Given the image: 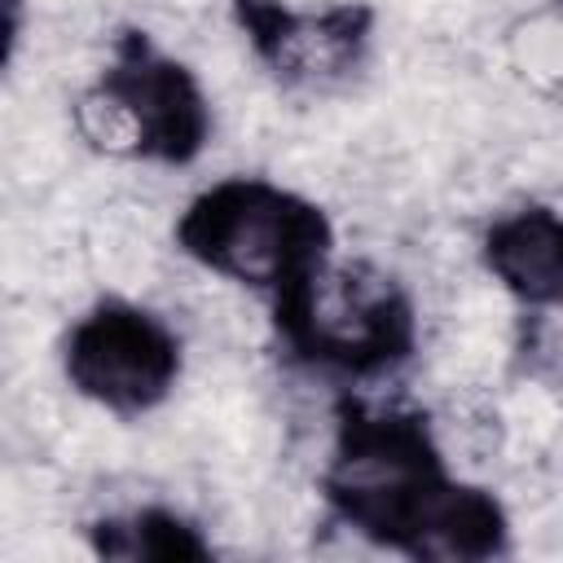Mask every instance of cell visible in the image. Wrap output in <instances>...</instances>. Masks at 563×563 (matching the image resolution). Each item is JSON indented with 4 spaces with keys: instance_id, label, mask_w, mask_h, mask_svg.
Here are the masks:
<instances>
[{
    "instance_id": "cell-1",
    "label": "cell",
    "mask_w": 563,
    "mask_h": 563,
    "mask_svg": "<svg viewBox=\"0 0 563 563\" xmlns=\"http://www.w3.org/2000/svg\"><path fill=\"white\" fill-rule=\"evenodd\" d=\"M317 493L352 537L435 563H488L510 554L506 501L457 475L422 409L343 396Z\"/></svg>"
},
{
    "instance_id": "cell-2",
    "label": "cell",
    "mask_w": 563,
    "mask_h": 563,
    "mask_svg": "<svg viewBox=\"0 0 563 563\" xmlns=\"http://www.w3.org/2000/svg\"><path fill=\"white\" fill-rule=\"evenodd\" d=\"M273 334L290 365L334 383L400 374L422 343L413 290L365 255H330L273 303Z\"/></svg>"
},
{
    "instance_id": "cell-3",
    "label": "cell",
    "mask_w": 563,
    "mask_h": 563,
    "mask_svg": "<svg viewBox=\"0 0 563 563\" xmlns=\"http://www.w3.org/2000/svg\"><path fill=\"white\" fill-rule=\"evenodd\" d=\"M176 251L211 277L273 303L339 251L330 211L268 176H220L202 185L172 224Z\"/></svg>"
},
{
    "instance_id": "cell-4",
    "label": "cell",
    "mask_w": 563,
    "mask_h": 563,
    "mask_svg": "<svg viewBox=\"0 0 563 563\" xmlns=\"http://www.w3.org/2000/svg\"><path fill=\"white\" fill-rule=\"evenodd\" d=\"M79 136L128 163L194 167L216 132L211 92L198 70L145 26H119L106 62L75 101Z\"/></svg>"
},
{
    "instance_id": "cell-5",
    "label": "cell",
    "mask_w": 563,
    "mask_h": 563,
    "mask_svg": "<svg viewBox=\"0 0 563 563\" xmlns=\"http://www.w3.org/2000/svg\"><path fill=\"white\" fill-rule=\"evenodd\" d=\"M57 365L66 387L110 418L163 409L185 374V339L141 299L97 295L62 334Z\"/></svg>"
},
{
    "instance_id": "cell-6",
    "label": "cell",
    "mask_w": 563,
    "mask_h": 563,
    "mask_svg": "<svg viewBox=\"0 0 563 563\" xmlns=\"http://www.w3.org/2000/svg\"><path fill=\"white\" fill-rule=\"evenodd\" d=\"M224 4L251 57L290 92H334L352 84L374 53L378 13L365 0H334L321 9H299L286 0Z\"/></svg>"
},
{
    "instance_id": "cell-7",
    "label": "cell",
    "mask_w": 563,
    "mask_h": 563,
    "mask_svg": "<svg viewBox=\"0 0 563 563\" xmlns=\"http://www.w3.org/2000/svg\"><path fill=\"white\" fill-rule=\"evenodd\" d=\"M484 273L523 308H563V211L523 202L479 233Z\"/></svg>"
},
{
    "instance_id": "cell-8",
    "label": "cell",
    "mask_w": 563,
    "mask_h": 563,
    "mask_svg": "<svg viewBox=\"0 0 563 563\" xmlns=\"http://www.w3.org/2000/svg\"><path fill=\"white\" fill-rule=\"evenodd\" d=\"M84 545L114 563H202L216 554L207 528L163 501H141L88 519Z\"/></svg>"
},
{
    "instance_id": "cell-9",
    "label": "cell",
    "mask_w": 563,
    "mask_h": 563,
    "mask_svg": "<svg viewBox=\"0 0 563 563\" xmlns=\"http://www.w3.org/2000/svg\"><path fill=\"white\" fill-rule=\"evenodd\" d=\"M18 40H22V0H4V62L18 57Z\"/></svg>"
}]
</instances>
